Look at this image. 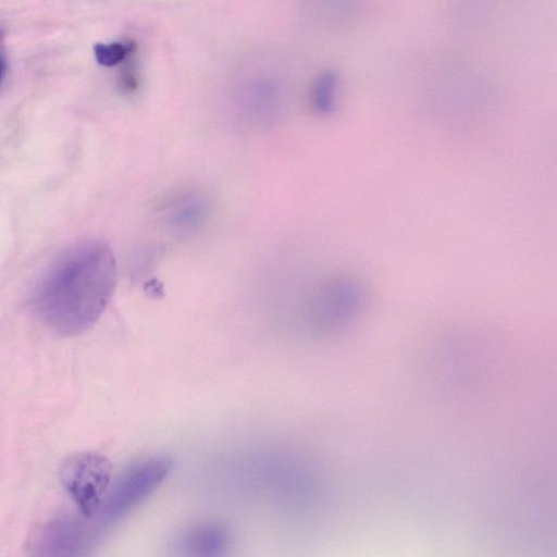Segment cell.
<instances>
[{
	"label": "cell",
	"mask_w": 557,
	"mask_h": 557,
	"mask_svg": "<svg viewBox=\"0 0 557 557\" xmlns=\"http://www.w3.org/2000/svg\"><path fill=\"white\" fill-rule=\"evenodd\" d=\"M116 263L111 248L87 239L65 250L37 285L34 304L40 318L63 335L91 327L115 288Z\"/></svg>",
	"instance_id": "cell-1"
},
{
	"label": "cell",
	"mask_w": 557,
	"mask_h": 557,
	"mask_svg": "<svg viewBox=\"0 0 557 557\" xmlns=\"http://www.w3.org/2000/svg\"><path fill=\"white\" fill-rule=\"evenodd\" d=\"M111 463L95 453H77L67 457L60 469V481L87 519L100 509L111 483Z\"/></svg>",
	"instance_id": "cell-2"
},
{
	"label": "cell",
	"mask_w": 557,
	"mask_h": 557,
	"mask_svg": "<svg viewBox=\"0 0 557 557\" xmlns=\"http://www.w3.org/2000/svg\"><path fill=\"white\" fill-rule=\"evenodd\" d=\"M171 461L164 457L151 458L132 468L117 485L107 494L94 518L104 525L119 519L149 494L169 473Z\"/></svg>",
	"instance_id": "cell-3"
},
{
	"label": "cell",
	"mask_w": 557,
	"mask_h": 557,
	"mask_svg": "<svg viewBox=\"0 0 557 557\" xmlns=\"http://www.w3.org/2000/svg\"><path fill=\"white\" fill-rule=\"evenodd\" d=\"M283 100L282 85L273 76L261 75L246 81L237 90L236 106L251 122L264 123L278 113Z\"/></svg>",
	"instance_id": "cell-4"
},
{
	"label": "cell",
	"mask_w": 557,
	"mask_h": 557,
	"mask_svg": "<svg viewBox=\"0 0 557 557\" xmlns=\"http://www.w3.org/2000/svg\"><path fill=\"white\" fill-rule=\"evenodd\" d=\"M211 211L209 197L195 189L173 195L162 206L164 223L178 233H191L199 230L208 220Z\"/></svg>",
	"instance_id": "cell-5"
},
{
	"label": "cell",
	"mask_w": 557,
	"mask_h": 557,
	"mask_svg": "<svg viewBox=\"0 0 557 557\" xmlns=\"http://www.w3.org/2000/svg\"><path fill=\"white\" fill-rule=\"evenodd\" d=\"M337 87L338 76L335 71L326 70L318 76L311 94V103L317 113L326 115L333 112Z\"/></svg>",
	"instance_id": "cell-6"
},
{
	"label": "cell",
	"mask_w": 557,
	"mask_h": 557,
	"mask_svg": "<svg viewBox=\"0 0 557 557\" xmlns=\"http://www.w3.org/2000/svg\"><path fill=\"white\" fill-rule=\"evenodd\" d=\"M134 50L133 44L124 42H109V44H96L94 47V53L97 62L107 67L115 66L124 61L128 54Z\"/></svg>",
	"instance_id": "cell-7"
},
{
	"label": "cell",
	"mask_w": 557,
	"mask_h": 557,
	"mask_svg": "<svg viewBox=\"0 0 557 557\" xmlns=\"http://www.w3.org/2000/svg\"><path fill=\"white\" fill-rule=\"evenodd\" d=\"M1 75H2V66H1V63H0V79H1Z\"/></svg>",
	"instance_id": "cell-8"
}]
</instances>
